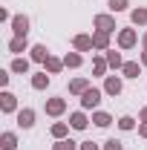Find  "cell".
Returning <instances> with one entry per match:
<instances>
[{
	"instance_id": "obj_1",
	"label": "cell",
	"mask_w": 147,
	"mask_h": 150,
	"mask_svg": "<svg viewBox=\"0 0 147 150\" xmlns=\"http://www.w3.org/2000/svg\"><path fill=\"white\" fill-rule=\"evenodd\" d=\"M98 104H101V90H95V87H90L87 93L81 95V107H84V110H95Z\"/></svg>"
},
{
	"instance_id": "obj_2",
	"label": "cell",
	"mask_w": 147,
	"mask_h": 150,
	"mask_svg": "<svg viewBox=\"0 0 147 150\" xmlns=\"http://www.w3.org/2000/svg\"><path fill=\"white\" fill-rule=\"evenodd\" d=\"M136 43H139L136 29H121V32H118V46H121V49H133Z\"/></svg>"
},
{
	"instance_id": "obj_3",
	"label": "cell",
	"mask_w": 147,
	"mask_h": 150,
	"mask_svg": "<svg viewBox=\"0 0 147 150\" xmlns=\"http://www.w3.org/2000/svg\"><path fill=\"white\" fill-rule=\"evenodd\" d=\"M92 23H95V29H101V32H115V18H112V15H95Z\"/></svg>"
},
{
	"instance_id": "obj_4",
	"label": "cell",
	"mask_w": 147,
	"mask_h": 150,
	"mask_svg": "<svg viewBox=\"0 0 147 150\" xmlns=\"http://www.w3.org/2000/svg\"><path fill=\"white\" fill-rule=\"evenodd\" d=\"M12 32L18 38H26V32H29V18L26 15H15L12 18Z\"/></svg>"
},
{
	"instance_id": "obj_5",
	"label": "cell",
	"mask_w": 147,
	"mask_h": 150,
	"mask_svg": "<svg viewBox=\"0 0 147 150\" xmlns=\"http://www.w3.org/2000/svg\"><path fill=\"white\" fill-rule=\"evenodd\" d=\"M0 110L6 112V115H9V112H15V110H18V95L6 90V93L0 95Z\"/></svg>"
},
{
	"instance_id": "obj_6",
	"label": "cell",
	"mask_w": 147,
	"mask_h": 150,
	"mask_svg": "<svg viewBox=\"0 0 147 150\" xmlns=\"http://www.w3.org/2000/svg\"><path fill=\"white\" fill-rule=\"evenodd\" d=\"M64 112H66V101H64V98H49V101H46V115H64Z\"/></svg>"
},
{
	"instance_id": "obj_7",
	"label": "cell",
	"mask_w": 147,
	"mask_h": 150,
	"mask_svg": "<svg viewBox=\"0 0 147 150\" xmlns=\"http://www.w3.org/2000/svg\"><path fill=\"white\" fill-rule=\"evenodd\" d=\"M104 93L107 95H118L121 93V78H118V75H107V78H104Z\"/></svg>"
},
{
	"instance_id": "obj_8",
	"label": "cell",
	"mask_w": 147,
	"mask_h": 150,
	"mask_svg": "<svg viewBox=\"0 0 147 150\" xmlns=\"http://www.w3.org/2000/svg\"><path fill=\"white\" fill-rule=\"evenodd\" d=\"M18 124L23 127V130H29V127L35 124V110H29V107H23V110H18Z\"/></svg>"
},
{
	"instance_id": "obj_9",
	"label": "cell",
	"mask_w": 147,
	"mask_h": 150,
	"mask_svg": "<svg viewBox=\"0 0 147 150\" xmlns=\"http://www.w3.org/2000/svg\"><path fill=\"white\" fill-rule=\"evenodd\" d=\"M72 46L78 49V52H90V49H95V46H92V35H75L72 38Z\"/></svg>"
},
{
	"instance_id": "obj_10",
	"label": "cell",
	"mask_w": 147,
	"mask_h": 150,
	"mask_svg": "<svg viewBox=\"0 0 147 150\" xmlns=\"http://www.w3.org/2000/svg\"><path fill=\"white\" fill-rule=\"evenodd\" d=\"M92 46L107 52V49H110V32H101V29H98V32H92Z\"/></svg>"
},
{
	"instance_id": "obj_11",
	"label": "cell",
	"mask_w": 147,
	"mask_h": 150,
	"mask_svg": "<svg viewBox=\"0 0 147 150\" xmlns=\"http://www.w3.org/2000/svg\"><path fill=\"white\" fill-rule=\"evenodd\" d=\"M29 52H32V55H29V58H32L35 64H46V58H49V49H46L43 43H37V46H32Z\"/></svg>"
},
{
	"instance_id": "obj_12",
	"label": "cell",
	"mask_w": 147,
	"mask_h": 150,
	"mask_svg": "<svg viewBox=\"0 0 147 150\" xmlns=\"http://www.w3.org/2000/svg\"><path fill=\"white\" fill-rule=\"evenodd\" d=\"M87 124H90V118H87L84 112H72V115H69V127H72V130H87Z\"/></svg>"
},
{
	"instance_id": "obj_13",
	"label": "cell",
	"mask_w": 147,
	"mask_h": 150,
	"mask_svg": "<svg viewBox=\"0 0 147 150\" xmlns=\"http://www.w3.org/2000/svg\"><path fill=\"white\" fill-rule=\"evenodd\" d=\"M0 147L3 150H18V136H15L12 130H6L3 136H0Z\"/></svg>"
},
{
	"instance_id": "obj_14",
	"label": "cell",
	"mask_w": 147,
	"mask_h": 150,
	"mask_svg": "<svg viewBox=\"0 0 147 150\" xmlns=\"http://www.w3.org/2000/svg\"><path fill=\"white\" fill-rule=\"evenodd\" d=\"M87 90H90V81H87V78H75V81H69V93H72V95H84Z\"/></svg>"
},
{
	"instance_id": "obj_15",
	"label": "cell",
	"mask_w": 147,
	"mask_h": 150,
	"mask_svg": "<svg viewBox=\"0 0 147 150\" xmlns=\"http://www.w3.org/2000/svg\"><path fill=\"white\" fill-rule=\"evenodd\" d=\"M43 67H46V72H49V75H58L61 69H64V61H61V58H55V55H49Z\"/></svg>"
},
{
	"instance_id": "obj_16",
	"label": "cell",
	"mask_w": 147,
	"mask_h": 150,
	"mask_svg": "<svg viewBox=\"0 0 147 150\" xmlns=\"http://www.w3.org/2000/svg\"><path fill=\"white\" fill-rule=\"evenodd\" d=\"M32 87H35V90H46V87H49V75H46V69L32 75Z\"/></svg>"
},
{
	"instance_id": "obj_17",
	"label": "cell",
	"mask_w": 147,
	"mask_h": 150,
	"mask_svg": "<svg viewBox=\"0 0 147 150\" xmlns=\"http://www.w3.org/2000/svg\"><path fill=\"white\" fill-rule=\"evenodd\" d=\"M130 18H133V23H136V26H147V9H144V6L133 9V12H130Z\"/></svg>"
},
{
	"instance_id": "obj_18",
	"label": "cell",
	"mask_w": 147,
	"mask_h": 150,
	"mask_svg": "<svg viewBox=\"0 0 147 150\" xmlns=\"http://www.w3.org/2000/svg\"><path fill=\"white\" fill-rule=\"evenodd\" d=\"M81 64H84V58L78 55V52H66L64 55V67H69V69H78Z\"/></svg>"
},
{
	"instance_id": "obj_19",
	"label": "cell",
	"mask_w": 147,
	"mask_h": 150,
	"mask_svg": "<svg viewBox=\"0 0 147 150\" xmlns=\"http://www.w3.org/2000/svg\"><path fill=\"white\" fill-rule=\"evenodd\" d=\"M92 121H95V127H110V124H112V115L98 110V112H92Z\"/></svg>"
},
{
	"instance_id": "obj_20",
	"label": "cell",
	"mask_w": 147,
	"mask_h": 150,
	"mask_svg": "<svg viewBox=\"0 0 147 150\" xmlns=\"http://www.w3.org/2000/svg\"><path fill=\"white\" fill-rule=\"evenodd\" d=\"M9 49L20 55V52H26V49H29V43H26V38H18V35H15L12 40H9Z\"/></svg>"
},
{
	"instance_id": "obj_21",
	"label": "cell",
	"mask_w": 147,
	"mask_h": 150,
	"mask_svg": "<svg viewBox=\"0 0 147 150\" xmlns=\"http://www.w3.org/2000/svg\"><path fill=\"white\" fill-rule=\"evenodd\" d=\"M12 72L26 75L29 72V58H15V61H12Z\"/></svg>"
},
{
	"instance_id": "obj_22",
	"label": "cell",
	"mask_w": 147,
	"mask_h": 150,
	"mask_svg": "<svg viewBox=\"0 0 147 150\" xmlns=\"http://www.w3.org/2000/svg\"><path fill=\"white\" fill-rule=\"evenodd\" d=\"M107 64H110L112 69H121V67H124V61H121V55H118L115 49H107Z\"/></svg>"
},
{
	"instance_id": "obj_23",
	"label": "cell",
	"mask_w": 147,
	"mask_h": 150,
	"mask_svg": "<svg viewBox=\"0 0 147 150\" xmlns=\"http://www.w3.org/2000/svg\"><path fill=\"white\" fill-rule=\"evenodd\" d=\"M66 133H69V124L66 121H55L52 124V136L55 139H66Z\"/></svg>"
},
{
	"instance_id": "obj_24",
	"label": "cell",
	"mask_w": 147,
	"mask_h": 150,
	"mask_svg": "<svg viewBox=\"0 0 147 150\" xmlns=\"http://www.w3.org/2000/svg\"><path fill=\"white\" fill-rule=\"evenodd\" d=\"M121 72H124V78H139V64H136V61H127V64L121 67Z\"/></svg>"
},
{
	"instance_id": "obj_25",
	"label": "cell",
	"mask_w": 147,
	"mask_h": 150,
	"mask_svg": "<svg viewBox=\"0 0 147 150\" xmlns=\"http://www.w3.org/2000/svg\"><path fill=\"white\" fill-rule=\"evenodd\" d=\"M107 69H110L107 58H95V61H92V72H95V75H104Z\"/></svg>"
},
{
	"instance_id": "obj_26",
	"label": "cell",
	"mask_w": 147,
	"mask_h": 150,
	"mask_svg": "<svg viewBox=\"0 0 147 150\" xmlns=\"http://www.w3.org/2000/svg\"><path fill=\"white\" fill-rule=\"evenodd\" d=\"M52 150H81V147L75 144L72 139H58V142H55V147H52Z\"/></svg>"
},
{
	"instance_id": "obj_27",
	"label": "cell",
	"mask_w": 147,
	"mask_h": 150,
	"mask_svg": "<svg viewBox=\"0 0 147 150\" xmlns=\"http://www.w3.org/2000/svg\"><path fill=\"white\" fill-rule=\"evenodd\" d=\"M118 127H121V130H133V127H136V118H133V115H121V118H118Z\"/></svg>"
},
{
	"instance_id": "obj_28",
	"label": "cell",
	"mask_w": 147,
	"mask_h": 150,
	"mask_svg": "<svg viewBox=\"0 0 147 150\" xmlns=\"http://www.w3.org/2000/svg\"><path fill=\"white\" fill-rule=\"evenodd\" d=\"M127 3H130V0H110V9H112V12H124Z\"/></svg>"
},
{
	"instance_id": "obj_29",
	"label": "cell",
	"mask_w": 147,
	"mask_h": 150,
	"mask_svg": "<svg viewBox=\"0 0 147 150\" xmlns=\"http://www.w3.org/2000/svg\"><path fill=\"white\" fill-rule=\"evenodd\" d=\"M104 150H124V144L118 139H110V142H104Z\"/></svg>"
},
{
	"instance_id": "obj_30",
	"label": "cell",
	"mask_w": 147,
	"mask_h": 150,
	"mask_svg": "<svg viewBox=\"0 0 147 150\" xmlns=\"http://www.w3.org/2000/svg\"><path fill=\"white\" fill-rule=\"evenodd\" d=\"M81 150H98L95 142H81Z\"/></svg>"
},
{
	"instance_id": "obj_31",
	"label": "cell",
	"mask_w": 147,
	"mask_h": 150,
	"mask_svg": "<svg viewBox=\"0 0 147 150\" xmlns=\"http://www.w3.org/2000/svg\"><path fill=\"white\" fill-rule=\"evenodd\" d=\"M139 136H141V139H147V121H141V124H139Z\"/></svg>"
},
{
	"instance_id": "obj_32",
	"label": "cell",
	"mask_w": 147,
	"mask_h": 150,
	"mask_svg": "<svg viewBox=\"0 0 147 150\" xmlns=\"http://www.w3.org/2000/svg\"><path fill=\"white\" fill-rule=\"evenodd\" d=\"M9 78H12L9 72H0V87H6V84H9Z\"/></svg>"
},
{
	"instance_id": "obj_33",
	"label": "cell",
	"mask_w": 147,
	"mask_h": 150,
	"mask_svg": "<svg viewBox=\"0 0 147 150\" xmlns=\"http://www.w3.org/2000/svg\"><path fill=\"white\" fill-rule=\"evenodd\" d=\"M139 121H147V107H144L141 112H139Z\"/></svg>"
},
{
	"instance_id": "obj_34",
	"label": "cell",
	"mask_w": 147,
	"mask_h": 150,
	"mask_svg": "<svg viewBox=\"0 0 147 150\" xmlns=\"http://www.w3.org/2000/svg\"><path fill=\"white\" fill-rule=\"evenodd\" d=\"M141 64H144V67H147V49H144V52H141Z\"/></svg>"
},
{
	"instance_id": "obj_35",
	"label": "cell",
	"mask_w": 147,
	"mask_h": 150,
	"mask_svg": "<svg viewBox=\"0 0 147 150\" xmlns=\"http://www.w3.org/2000/svg\"><path fill=\"white\" fill-rule=\"evenodd\" d=\"M141 43H144V49H147V32H144V35H141Z\"/></svg>"
}]
</instances>
